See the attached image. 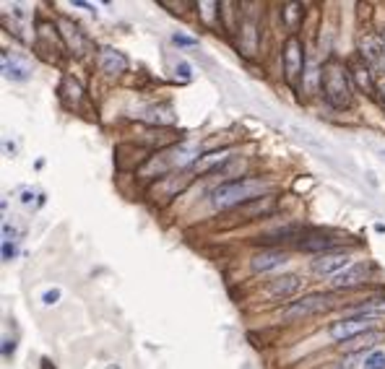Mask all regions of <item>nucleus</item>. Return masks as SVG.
<instances>
[{
  "label": "nucleus",
  "mask_w": 385,
  "mask_h": 369,
  "mask_svg": "<svg viewBox=\"0 0 385 369\" xmlns=\"http://www.w3.org/2000/svg\"><path fill=\"white\" fill-rule=\"evenodd\" d=\"M268 190H271V185L265 180H258V177H240V180L222 182L211 193V206L219 208V211H227V208H234L240 203L255 200V198H260Z\"/></svg>",
  "instance_id": "obj_1"
},
{
  "label": "nucleus",
  "mask_w": 385,
  "mask_h": 369,
  "mask_svg": "<svg viewBox=\"0 0 385 369\" xmlns=\"http://www.w3.org/2000/svg\"><path fill=\"white\" fill-rule=\"evenodd\" d=\"M323 78H320V89H323V99L334 110H346L351 104V81H349V73L343 68L341 60H331L323 65Z\"/></svg>",
  "instance_id": "obj_2"
},
{
  "label": "nucleus",
  "mask_w": 385,
  "mask_h": 369,
  "mask_svg": "<svg viewBox=\"0 0 385 369\" xmlns=\"http://www.w3.org/2000/svg\"><path fill=\"white\" fill-rule=\"evenodd\" d=\"M198 159H201V156H198L196 146H172V148H164V151H156V154L144 164L141 174H146V177H162V174L172 172V169H182V167L196 164Z\"/></svg>",
  "instance_id": "obj_3"
},
{
  "label": "nucleus",
  "mask_w": 385,
  "mask_h": 369,
  "mask_svg": "<svg viewBox=\"0 0 385 369\" xmlns=\"http://www.w3.org/2000/svg\"><path fill=\"white\" fill-rule=\"evenodd\" d=\"M334 307V297L331 294H308L297 302H289L286 307L282 309L284 320H297V318H308V315H315V312H325V309Z\"/></svg>",
  "instance_id": "obj_4"
},
{
  "label": "nucleus",
  "mask_w": 385,
  "mask_h": 369,
  "mask_svg": "<svg viewBox=\"0 0 385 369\" xmlns=\"http://www.w3.org/2000/svg\"><path fill=\"white\" fill-rule=\"evenodd\" d=\"M305 73V47L297 34H291L284 44V76L291 86H297V78Z\"/></svg>",
  "instance_id": "obj_5"
},
{
  "label": "nucleus",
  "mask_w": 385,
  "mask_h": 369,
  "mask_svg": "<svg viewBox=\"0 0 385 369\" xmlns=\"http://www.w3.org/2000/svg\"><path fill=\"white\" fill-rule=\"evenodd\" d=\"M372 325H375V318H367V315H351V318H343L331 325V338L346 344L351 338H360V335L370 333Z\"/></svg>",
  "instance_id": "obj_6"
},
{
  "label": "nucleus",
  "mask_w": 385,
  "mask_h": 369,
  "mask_svg": "<svg viewBox=\"0 0 385 369\" xmlns=\"http://www.w3.org/2000/svg\"><path fill=\"white\" fill-rule=\"evenodd\" d=\"M58 29H61L63 44H65L73 55L81 58V55L89 52V39H86V34L81 32V26L73 24V21H68V18H61V21H58Z\"/></svg>",
  "instance_id": "obj_7"
},
{
  "label": "nucleus",
  "mask_w": 385,
  "mask_h": 369,
  "mask_svg": "<svg viewBox=\"0 0 385 369\" xmlns=\"http://www.w3.org/2000/svg\"><path fill=\"white\" fill-rule=\"evenodd\" d=\"M351 263H349V255L346 252H325V255H317L313 260V271L320 276H339L341 271H346Z\"/></svg>",
  "instance_id": "obj_8"
},
{
  "label": "nucleus",
  "mask_w": 385,
  "mask_h": 369,
  "mask_svg": "<svg viewBox=\"0 0 385 369\" xmlns=\"http://www.w3.org/2000/svg\"><path fill=\"white\" fill-rule=\"evenodd\" d=\"M370 271L372 266L370 263H357V266H349L346 271H341L339 276H334V289H354V286H360V283L367 281Z\"/></svg>",
  "instance_id": "obj_9"
},
{
  "label": "nucleus",
  "mask_w": 385,
  "mask_h": 369,
  "mask_svg": "<svg viewBox=\"0 0 385 369\" xmlns=\"http://www.w3.org/2000/svg\"><path fill=\"white\" fill-rule=\"evenodd\" d=\"M96 63H99V70H102V73H107V76H120V73H125V70H128V58H125L122 52L112 50V47H104V50H99V58H96Z\"/></svg>",
  "instance_id": "obj_10"
},
{
  "label": "nucleus",
  "mask_w": 385,
  "mask_h": 369,
  "mask_svg": "<svg viewBox=\"0 0 385 369\" xmlns=\"http://www.w3.org/2000/svg\"><path fill=\"white\" fill-rule=\"evenodd\" d=\"M0 65H3V76L11 78V81H26V78L32 76V65L24 58H18V55L3 52L0 55Z\"/></svg>",
  "instance_id": "obj_11"
},
{
  "label": "nucleus",
  "mask_w": 385,
  "mask_h": 369,
  "mask_svg": "<svg viewBox=\"0 0 385 369\" xmlns=\"http://www.w3.org/2000/svg\"><path fill=\"white\" fill-rule=\"evenodd\" d=\"M302 286V278L294 273H286V276H279L274 281H268V294L276 297V299H286L291 294H297Z\"/></svg>",
  "instance_id": "obj_12"
},
{
  "label": "nucleus",
  "mask_w": 385,
  "mask_h": 369,
  "mask_svg": "<svg viewBox=\"0 0 385 369\" xmlns=\"http://www.w3.org/2000/svg\"><path fill=\"white\" fill-rule=\"evenodd\" d=\"M284 263H286V252H282V250H265V252H260V255H255L253 258V271H258V273H268V271H276V268H282Z\"/></svg>",
  "instance_id": "obj_13"
},
{
  "label": "nucleus",
  "mask_w": 385,
  "mask_h": 369,
  "mask_svg": "<svg viewBox=\"0 0 385 369\" xmlns=\"http://www.w3.org/2000/svg\"><path fill=\"white\" fill-rule=\"evenodd\" d=\"M362 58H365L370 65H380V63L385 60L383 39H377V37H365V39H362Z\"/></svg>",
  "instance_id": "obj_14"
},
{
  "label": "nucleus",
  "mask_w": 385,
  "mask_h": 369,
  "mask_svg": "<svg viewBox=\"0 0 385 369\" xmlns=\"http://www.w3.org/2000/svg\"><path fill=\"white\" fill-rule=\"evenodd\" d=\"M334 237H323V234H313V237H308L305 242H300V250H305V252H320V255H325L331 247H336Z\"/></svg>",
  "instance_id": "obj_15"
},
{
  "label": "nucleus",
  "mask_w": 385,
  "mask_h": 369,
  "mask_svg": "<svg viewBox=\"0 0 385 369\" xmlns=\"http://www.w3.org/2000/svg\"><path fill=\"white\" fill-rule=\"evenodd\" d=\"M229 159V151L224 148V151H214V154H206V156H201L193 167H196V172H208V169H214L216 164H222V162H227Z\"/></svg>",
  "instance_id": "obj_16"
},
{
  "label": "nucleus",
  "mask_w": 385,
  "mask_h": 369,
  "mask_svg": "<svg viewBox=\"0 0 385 369\" xmlns=\"http://www.w3.org/2000/svg\"><path fill=\"white\" fill-rule=\"evenodd\" d=\"M242 42H245V55H253V52H255L258 34H255V18L253 16H248L245 24H242Z\"/></svg>",
  "instance_id": "obj_17"
},
{
  "label": "nucleus",
  "mask_w": 385,
  "mask_h": 369,
  "mask_svg": "<svg viewBox=\"0 0 385 369\" xmlns=\"http://www.w3.org/2000/svg\"><path fill=\"white\" fill-rule=\"evenodd\" d=\"M351 76H354L357 86H360L365 94H372V91H375V84H372V76H370L367 65H354V68H351Z\"/></svg>",
  "instance_id": "obj_18"
},
{
  "label": "nucleus",
  "mask_w": 385,
  "mask_h": 369,
  "mask_svg": "<svg viewBox=\"0 0 385 369\" xmlns=\"http://www.w3.org/2000/svg\"><path fill=\"white\" fill-rule=\"evenodd\" d=\"M380 312H385V299H367L365 304L354 307V315H367V318H375Z\"/></svg>",
  "instance_id": "obj_19"
},
{
  "label": "nucleus",
  "mask_w": 385,
  "mask_h": 369,
  "mask_svg": "<svg viewBox=\"0 0 385 369\" xmlns=\"http://www.w3.org/2000/svg\"><path fill=\"white\" fill-rule=\"evenodd\" d=\"M377 338H380V335H377L375 330H370V333L360 335V338H351V341H346V344H343V349H351V351H354V349H362V346L367 349V346L377 344Z\"/></svg>",
  "instance_id": "obj_20"
},
{
  "label": "nucleus",
  "mask_w": 385,
  "mask_h": 369,
  "mask_svg": "<svg viewBox=\"0 0 385 369\" xmlns=\"http://www.w3.org/2000/svg\"><path fill=\"white\" fill-rule=\"evenodd\" d=\"M362 369H385V351H372L365 359V364H362Z\"/></svg>",
  "instance_id": "obj_21"
},
{
  "label": "nucleus",
  "mask_w": 385,
  "mask_h": 369,
  "mask_svg": "<svg viewBox=\"0 0 385 369\" xmlns=\"http://www.w3.org/2000/svg\"><path fill=\"white\" fill-rule=\"evenodd\" d=\"M297 11H300V6H297V3H289V6H286V13H284V16H286V24H289L291 29L297 26Z\"/></svg>",
  "instance_id": "obj_22"
},
{
  "label": "nucleus",
  "mask_w": 385,
  "mask_h": 369,
  "mask_svg": "<svg viewBox=\"0 0 385 369\" xmlns=\"http://www.w3.org/2000/svg\"><path fill=\"white\" fill-rule=\"evenodd\" d=\"M172 42H175V44H180V47H193V44H198V39H193V37L175 34V37H172Z\"/></svg>",
  "instance_id": "obj_23"
},
{
  "label": "nucleus",
  "mask_w": 385,
  "mask_h": 369,
  "mask_svg": "<svg viewBox=\"0 0 385 369\" xmlns=\"http://www.w3.org/2000/svg\"><path fill=\"white\" fill-rule=\"evenodd\" d=\"M58 299H61V289H50V292H44V297H42L44 304H55Z\"/></svg>",
  "instance_id": "obj_24"
},
{
  "label": "nucleus",
  "mask_w": 385,
  "mask_h": 369,
  "mask_svg": "<svg viewBox=\"0 0 385 369\" xmlns=\"http://www.w3.org/2000/svg\"><path fill=\"white\" fill-rule=\"evenodd\" d=\"M16 255V245L13 242H3V260H11Z\"/></svg>",
  "instance_id": "obj_25"
},
{
  "label": "nucleus",
  "mask_w": 385,
  "mask_h": 369,
  "mask_svg": "<svg viewBox=\"0 0 385 369\" xmlns=\"http://www.w3.org/2000/svg\"><path fill=\"white\" fill-rule=\"evenodd\" d=\"M177 76H180L182 81H190V76H193V73H190L188 63H177Z\"/></svg>",
  "instance_id": "obj_26"
},
{
  "label": "nucleus",
  "mask_w": 385,
  "mask_h": 369,
  "mask_svg": "<svg viewBox=\"0 0 385 369\" xmlns=\"http://www.w3.org/2000/svg\"><path fill=\"white\" fill-rule=\"evenodd\" d=\"M3 344H6V346H3V356H6V359H8L11 354L16 351V344H13V338H11V341H8V338H6V341H3Z\"/></svg>",
  "instance_id": "obj_27"
},
{
  "label": "nucleus",
  "mask_w": 385,
  "mask_h": 369,
  "mask_svg": "<svg viewBox=\"0 0 385 369\" xmlns=\"http://www.w3.org/2000/svg\"><path fill=\"white\" fill-rule=\"evenodd\" d=\"M377 91H380V99H383V104H385V78L377 84Z\"/></svg>",
  "instance_id": "obj_28"
},
{
  "label": "nucleus",
  "mask_w": 385,
  "mask_h": 369,
  "mask_svg": "<svg viewBox=\"0 0 385 369\" xmlns=\"http://www.w3.org/2000/svg\"><path fill=\"white\" fill-rule=\"evenodd\" d=\"M383 52H385V34H383Z\"/></svg>",
  "instance_id": "obj_29"
}]
</instances>
